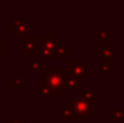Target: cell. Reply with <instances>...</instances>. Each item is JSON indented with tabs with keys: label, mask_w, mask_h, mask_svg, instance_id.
<instances>
[{
	"label": "cell",
	"mask_w": 124,
	"mask_h": 123,
	"mask_svg": "<svg viewBox=\"0 0 124 123\" xmlns=\"http://www.w3.org/2000/svg\"><path fill=\"white\" fill-rule=\"evenodd\" d=\"M37 46H38V42L36 41V37L34 36H26L23 37V52L25 54L28 53H37Z\"/></svg>",
	"instance_id": "6"
},
{
	"label": "cell",
	"mask_w": 124,
	"mask_h": 123,
	"mask_svg": "<svg viewBox=\"0 0 124 123\" xmlns=\"http://www.w3.org/2000/svg\"><path fill=\"white\" fill-rule=\"evenodd\" d=\"M23 82H24L23 78H13L11 89H12V90H21L23 89Z\"/></svg>",
	"instance_id": "16"
},
{
	"label": "cell",
	"mask_w": 124,
	"mask_h": 123,
	"mask_svg": "<svg viewBox=\"0 0 124 123\" xmlns=\"http://www.w3.org/2000/svg\"><path fill=\"white\" fill-rule=\"evenodd\" d=\"M95 52L103 56V60H110V61H112V62H114L115 60H119L120 58L119 54H116L112 49L108 48V46H100V48H96Z\"/></svg>",
	"instance_id": "7"
},
{
	"label": "cell",
	"mask_w": 124,
	"mask_h": 123,
	"mask_svg": "<svg viewBox=\"0 0 124 123\" xmlns=\"http://www.w3.org/2000/svg\"><path fill=\"white\" fill-rule=\"evenodd\" d=\"M11 123H21V121L17 118L16 114H12V115H11Z\"/></svg>",
	"instance_id": "19"
},
{
	"label": "cell",
	"mask_w": 124,
	"mask_h": 123,
	"mask_svg": "<svg viewBox=\"0 0 124 123\" xmlns=\"http://www.w3.org/2000/svg\"><path fill=\"white\" fill-rule=\"evenodd\" d=\"M63 70L69 75L77 78V80L83 81V78L88 77V61L87 60H67L65 62Z\"/></svg>",
	"instance_id": "4"
},
{
	"label": "cell",
	"mask_w": 124,
	"mask_h": 123,
	"mask_svg": "<svg viewBox=\"0 0 124 123\" xmlns=\"http://www.w3.org/2000/svg\"><path fill=\"white\" fill-rule=\"evenodd\" d=\"M112 114H114V119H116V121L124 119V111L122 109H114L112 110Z\"/></svg>",
	"instance_id": "17"
},
{
	"label": "cell",
	"mask_w": 124,
	"mask_h": 123,
	"mask_svg": "<svg viewBox=\"0 0 124 123\" xmlns=\"http://www.w3.org/2000/svg\"><path fill=\"white\" fill-rule=\"evenodd\" d=\"M71 105H73V115L71 119L74 121H86L91 114L95 113V105L93 101H83L79 99L78 97L71 98Z\"/></svg>",
	"instance_id": "2"
},
{
	"label": "cell",
	"mask_w": 124,
	"mask_h": 123,
	"mask_svg": "<svg viewBox=\"0 0 124 123\" xmlns=\"http://www.w3.org/2000/svg\"><path fill=\"white\" fill-rule=\"evenodd\" d=\"M60 44V40H58L57 36L53 34L52 31H48V34L44 36L41 41L38 42L37 46V53L41 56L42 58H53L54 56V50L55 48Z\"/></svg>",
	"instance_id": "3"
},
{
	"label": "cell",
	"mask_w": 124,
	"mask_h": 123,
	"mask_svg": "<svg viewBox=\"0 0 124 123\" xmlns=\"http://www.w3.org/2000/svg\"><path fill=\"white\" fill-rule=\"evenodd\" d=\"M34 91H36V95H38L41 99H42L44 102L48 99V97L49 95H53L52 94V90L49 89L46 85H44V83H38L36 85V89H34Z\"/></svg>",
	"instance_id": "8"
},
{
	"label": "cell",
	"mask_w": 124,
	"mask_h": 123,
	"mask_svg": "<svg viewBox=\"0 0 124 123\" xmlns=\"http://www.w3.org/2000/svg\"><path fill=\"white\" fill-rule=\"evenodd\" d=\"M95 40L102 42V46H106V42H110L112 40V32L111 31H96Z\"/></svg>",
	"instance_id": "9"
},
{
	"label": "cell",
	"mask_w": 124,
	"mask_h": 123,
	"mask_svg": "<svg viewBox=\"0 0 124 123\" xmlns=\"http://www.w3.org/2000/svg\"><path fill=\"white\" fill-rule=\"evenodd\" d=\"M82 83L81 80H77V78L71 77V75H69L66 73V75H65V86L67 87V89L70 90H75L77 87H78V85Z\"/></svg>",
	"instance_id": "11"
},
{
	"label": "cell",
	"mask_w": 124,
	"mask_h": 123,
	"mask_svg": "<svg viewBox=\"0 0 124 123\" xmlns=\"http://www.w3.org/2000/svg\"><path fill=\"white\" fill-rule=\"evenodd\" d=\"M77 97L79 99H83V101H93V98L95 97V93L91 91V90H78Z\"/></svg>",
	"instance_id": "13"
},
{
	"label": "cell",
	"mask_w": 124,
	"mask_h": 123,
	"mask_svg": "<svg viewBox=\"0 0 124 123\" xmlns=\"http://www.w3.org/2000/svg\"><path fill=\"white\" fill-rule=\"evenodd\" d=\"M100 66H102V69L104 73H111L112 72V61H110V60H102Z\"/></svg>",
	"instance_id": "15"
},
{
	"label": "cell",
	"mask_w": 124,
	"mask_h": 123,
	"mask_svg": "<svg viewBox=\"0 0 124 123\" xmlns=\"http://www.w3.org/2000/svg\"><path fill=\"white\" fill-rule=\"evenodd\" d=\"M73 115V105L71 102H67L66 105L63 106V109L61 110V114H60V119H66V118H71Z\"/></svg>",
	"instance_id": "12"
},
{
	"label": "cell",
	"mask_w": 124,
	"mask_h": 123,
	"mask_svg": "<svg viewBox=\"0 0 124 123\" xmlns=\"http://www.w3.org/2000/svg\"><path fill=\"white\" fill-rule=\"evenodd\" d=\"M65 75L66 72L60 66H48V72L42 73V83L52 90L53 95H65Z\"/></svg>",
	"instance_id": "1"
},
{
	"label": "cell",
	"mask_w": 124,
	"mask_h": 123,
	"mask_svg": "<svg viewBox=\"0 0 124 123\" xmlns=\"http://www.w3.org/2000/svg\"><path fill=\"white\" fill-rule=\"evenodd\" d=\"M34 24H31L28 21V19H23V20H13L12 23V34L13 36H20L23 37L28 34V32L31 29H34Z\"/></svg>",
	"instance_id": "5"
},
{
	"label": "cell",
	"mask_w": 124,
	"mask_h": 123,
	"mask_svg": "<svg viewBox=\"0 0 124 123\" xmlns=\"http://www.w3.org/2000/svg\"><path fill=\"white\" fill-rule=\"evenodd\" d=\"M41 68H42V64H41V60H32L29 62V69L32 72H41Z\"/></svg>",
	"instance_id": "14"
},
{
	"label": "cell",
	"mask_w": 124,
	"mask_h": 123,
	"mask_svg": "<svg viewBox=\"0 0 124 123\" xmlns=\"http://www.w3.org/2000/svg\"><path fill=\"white\" fill-rule=\"evenodd\" d=\"M69 52H70V49L66 48L63 42H60V44H58V46L55 48V50H54L53 60H62V58L65 57V54H67Z\"/></svg>",
	"instance_id": "10"
},
{
	"label": "cell",
	"mask_w": 124,
	"mask_h": 123,
	"mask_svg": "<svg viewBox=\"0 0 124 123\" xmlns=\"http://www.w3.org/2000/svg\"><path fill=\"white\" fill-rule=\"evenodd\" d=\"M4 42H1L0 41V60H4V57H5V54H4Z\"/></svg>",
	"instance_id": "18"
}]
</instances>
